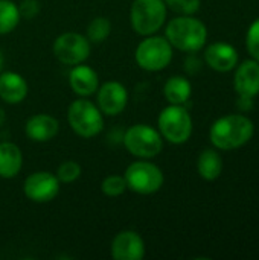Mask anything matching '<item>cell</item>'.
I'll return each instance as SVG.
<instances>
[{"label": "cell", "mask_w": 259, "mask_h": 260, "mask_svg": "<svg viewBox=\"0 0 259 260\" xmlns=\"http://www.w3.org/2000/svg\"><path fill=\"white\" fill-rule=\"evenodd\" d=\"M237 107H238L241 111H249V110H252V108H253V99H250V98H241V96H238Z\"/></svg>", "instance_id": "28"}, {"label": "cell", "mask_w": 259, "mask_h": 260, "mask_svg": "<svg viewBox=\"0 0 259 260\" xmlns=\"http://www.w3.org/2000/svg\"><path fill=\"white\" fill-rule=\"evenodd\" d=\"M81 166L78 161H73V160H67V161H63L58 169H56V178L60 180V183H64V184H69V183H73L76 181L79 177H81Z\"/></svg>", "instance_id": "23"}, {"label": "cell", "mask_w": 259, "mask_h": 260, "mask_svg": "<svg viewBox=\"0 0 259 260\" xmlns=\"http://www.w3.org/2000/svg\"><path fill=\"white\" fill-rule=\"evenodd\" d=\"M145 256V242L133 230L119 232L111 241V257L114 260H142Z\"/></svg>", "instance_id": "12"}, {"label": "cell", "mask_w": 259, "mask_h": 260, "mask_svg": "<svg viewBox=\"0 0 259 260\" xmlns=\"http://www.w3.org/2000/svg\"><path fill=\"white\" fill-rule=\"evenodd\" d=\"M192 93V85L185 76H171L165 87H163V94L169 104L174 105H183L185 102L189 101Z\"/></svg>", "instance_id": "20"}, {"label": "cell", "mask_w": 259, "mask_h": 260, "mask_svg": "<svg viewBox=\"0 0 259 260\" xmlns=\"http://www.w3.org/2000/svg\"><path fill=\"white\" fill-rule=\"evenodd\" d=\"M124 178L127 181V189L139 195H151L159 192L165 181L162 169L145 158L131 163L127 168Z\"/></svg>", "instance_id": "8"}, {"label": "cell", "mask_w": 259, "mask_h": 260, "mask_svg": "<svg viewBox=\"0 0 259 260\" xmlns=\"http://www.w3.org/2000/svg\"><path fill=\"white\" fill-rule=\"evenodd\" d=\"M165 5L177 14L182 15H192L200 9V0H163Z\"/></svg>", "instance_id": "25"}, {"label": "cell", "mask_w": 259, "mask_h": 260, "mask_svg": "<svg viewBox=\"0 0 259 260\" xmlns=\"http://www.w3.org/2000/svg\"><path fill=\"white\" fill-rule=\"evenodd\" d=\"M60 184L61 183L56 178V175L46 171H40L31 174L24 180L23 192L26 198L31 200L32 203L44 204L55 200V197L60 193Z\"/></svg>", "instance_id": "10"}, {"label": "cell", "mask_w": 259, "mask_h": 260, "mask_svg": "<svg viewBox=\"0 0 259 260\" xmlns=\"http://www.w3.org/2000/svg\"><path fill=\"white\" fill-rule=\"evenodd\" d=\"M98 108L102 114L118 116L128 104V91L124 84L118 81H108L98 90Z\"/></svg>", "instance_id": "11"}, {"label": "cell", "mask_w": 259, "mask_h": 260, "mask_svg": "<svg viewBox=\"0 0 259 260\" xmlns=\"http://www.w3.org/2000/svg\"><path fill=\"white\" fill-rule=\"evenodd\" d=\"M101 190L107 197H121L127 190V181L122 175H108L101 184Z\"/></svg>", "instance_id": "24"}, {"label": "cell", "mask_w": 259, "mask_h": 260, "mask_svg": "<svg viewBox=\"0 0 259 260\" xmlns=\"http://www.w3.org/2000/svg\"><path fill=\"white\" fill-rule=\"evenodd\" d=\"M5 122H6V114H5V110L0 108V128L5 125Z\"/></svg>", "instance_id": "30"}, {"label": "cell", "mask_w": 259, "mask_h": 260, "mask_svg": "<svg viewBox=\"0 0 259 260\" xmlns=\"http://www.w3.org/2000/svg\"><path fill=\"white\" fill-rule=\"evenodd\" d=\"M53 55L66 66L84 62L90 55V41L76 32H66L53 41Z\"/></svg>", "instance_id": "9"}, {"label": "cell", "mask_w": 259, "mask_h": 260, "mask_svg": "<svg viewBox=\"0 0 259 260\" xmlns=\"http://www.w3.org/2000/svg\"><path fill=\"white\" fill-rule=\"evenodd\" d=\"M111 32V23L105 17H95L87 26V40L93 44L104 43Z\"/></svg>", "instance_id": "22"}, {"label": "cell", "mask_w": 259, "mask_h": 260, "mask_svg": "<svg viewBox=\"0 0 259 260\" xmlns=\"http://www.w3.org/2000/svg\"><path fill=\"white\" fill-rule=\"evenodd\" d=\"M169 44L182 52H198L208 40V29L203 21L191 15L172 18L165 30Z\"/></svg>", "instance_id": "2"}, {"label": "cell", "mask_w": 259, "mask_h": 260, "mask_svg": "<svg viewBox=\"0 0 259 260\" xmlns=\"http://www.w3.org/2000/svg\"><path fill=\"white\" fill-rule=\"evenodd\" d=\"M186 69H188V72L194 73L195 70H198V69H200V61H198V59H195L194 56H192V58H189V59L186 61Z\"/></svg>", "instance_id": "29"}, {"label": "cell", "mask_w": 259, "mask_h": 260, "mask_svg": "<svg viewBox=\"0 0 259 260\" xmlns=\"http://www.w3.org/2000/svg\"><path fill=\"white\" fill-rule=\"evenodd\" d=\"M3 64H5V58H3V53H2V50H0V72H2V69H3Z\"/></svg>", "instance_id": "31"}, {"label": "cell", "mask_w": 259, "mask_h": 260, "mask_svg": "<svg viewBox=\"0 0 259 260\" xmlns=\"http://www.w3.org/2000/svg\"><path fill=\"white\" fill-rule=\"evenodd\" d=\"M197 171L206 181H215L223 172L221 155L215 149H205L197 160Z\"/></svg>", "instance_id": "19"}, {"label": "cell", "mask_w": 259, "mask_h": 260, "mask_svg": "<svg viewBox=\"0 0 259 260\" xmlns=\"http://www.w3.org/2000/svg\"><path fill=\"white\" fill-rule=\"evenodd\" d=\"M60 131V123L53 116L49 114H34L27 119L24 125L26 136L37 143H46L52 140Z\"/></svg>", "instance_id": "15"}, {"label": "cell", "mask_w": 259, "mask_h": 260, "mask_svg": "<svg viewBox=\"0 0 259 260\" xmlns=\"http://www.w3.org/2000/svg\"><path fill=\"white\" fill-rule=\"evenodd\" d=\"M69 84L73 93L81 98H87L99 88V76L92 67L81 62L73 66V69L70 70Z\"/></svg>", "instance_id": "16"}, {"label": "cell", "mask_w": 259, "mask_h": 260, "mask_svg": "<svg viewBox=\"0 0 259 260\" xmlns=\"http://www.w3.org/2000/svg\"><path fill=\"white\" fill-rule=\"evenodd\" d=\"M27 96V82L15 72H0V99L9 105L20 104Z\"/></svg>", "instance_id": "17"}, {"label": "cell", "mask_w": 259, "mask_h": 260, "mask_svg": "<svg viewBox=\"0 0 259 260\" xmlns=\"http://www.w3.org/2000/svg\"><path fill=\"white\" fill-rule=\"evenodd\" d=\"M255 134L253 122L243 114H231L214 122L209 139L217 149L232 151L244 146Z\"/></svg>", "instance_id": "1"}, {"label": "cell", "mask_w": 259, "mask_h": 260, "mask_svg": "<svg viewBox=\"0 0 259 260\" xmlns=\"http://www.w3.org/2000/svg\"><path fill=\"white\" fill-rule=\"evenodd\" d=\"M205 61L215 72H231L238 64V52L232 44L221 41L212 43L205 50Z\"/></svg>", "instance_id": "13"}, {"label": "cell", "mask_w": 259, "mask_h": 260, "mask_svg": "<svg viewBox=\"0 0 259 260\" xmlns=\"http://www.w3.org/2000/svg\"><path fill=\"white\" fill-rule=\"evenodd\" d=\"M18 6V12H20V17H24V18H34L38 12H40V2L38 0H21Z\"/></svg>", "instance_id": "27"}, {"label": "cell", "mask_w": 259, "mask_h": 260, "mask_svg": "<svg viewBox=\"0 0 259 260\" xmlns=\"http://www.w3.org/2000/svg\"><path fill=\"white\" fill-rule=\"evenodd\" d=\"M246 44L252 58L259 62V18L250 24L246 37Z\"/></svg>", "instance_id": "26"}, {"label": "cell", "mask_w": 259, "mask_h": 260, "mask_svg": "<svg viewBox=\"0 0 259 260\" xmlns=\"http://www.w3.org/2000/svg\"><path fill=\"white\" fill-rule=\"evenodd\" d=\"M166 20L163 0H134L130 9L131 27L136 34L148 37L156 34Z\"/></svg>", "instance_id": "4"}, {"label": "cell", "mask_w": 259, "mask_h": 260, "mask_svg": "<svg viewBox=\"0 0 259 260\" xmlns=\"http://www.w3.org/2000/svg\"><path fill=\"white\" fill-rule=\"evenodd\" d=\"M124 145L127 151L134 157L153 158L162 152L163 137L156 128L145 123H137L125 131Z\"/></svg>", "instance_id": "6"}, {"label": "cell", "mask_w": 259, "mask_h": 260, "mask_svg": "<svg viewBox=\"0 0 259 260\" xmlns=\"http://www.w3.org/2000/svg\"><path fill=\"white\" fill-rule=\"evenodd\" d=\"M67 122L72 131L82 139H92L104 128L101 110L87 99H78L70 104L67 110Z\"/></svg>", "instance_id": "3"}, {"label": "cell", "mask_w": 259, "mask_h": 260, "mask_svg": "<svg viewBox=\"0 0 259 260\" xmlns=\"http://www.w3.org/2000/svg\"><path fill=\"white\" fill-rule=\"evenodd\" d=\"M172 59V46L165 37L148 35L136 47V62L147 72H160Z\"/></svg>", "instance_id": "7"}, {"label": "cell", "mask_w": 259, "mask_h": 260, "mask_svg": "<svg viewBox=\"0 0 259 260\" xmlns=\"http://www.w3.org/2000/svg\"><path fill=\"white\" fill-rule=\"evenodd\" d=\"M159 133L165 140L172 145L186 143L192 134V119L183 105H174L163 108L157 119Z\"/></svg>", "instance_id": "5"}, {"label": "cell", "mask_w": 259, "mask_h": 260, "mask_svg": "<svg viewBox=\"0 0 259 260\" xmlns=\"http://www.w3.org/2000/svg\"><path fill=\"white\" fill-rule=\"evenodd\" d=\"M234 85L241 98L253 99L259 94V62L255 59H247L241 62L235 72Z\"/></svg>", "instance_id": "14"}, {"label": "cell", "mask_w": 259, "mask_h": 260, "mask_svg": "<svg viewBox=\"0 0 259 260\" xmlns=\"http://www.w3.org/2000/svg\"><path fill=\"white\" fill-rule=\"evenodd\" d=\"M23 166V154L20 148L11 142L0 143V178L9 180L18 175Z\"/></svg>", "instance_id": "18"}, {"label": "cell", "mask_w": 259, "mask_h": 260, "mask_svg": "<svg viewBox=\"0 0 259 260\" xmlns=\"http://www.w3.org/2000/svg\"><path fill=\"white\" fill-rule=\"evenodd\" d=\"M18 6L11 0H0V35L12 32L20 21Z\"/></svg>", "instance_id": "21"}]
</instances>
